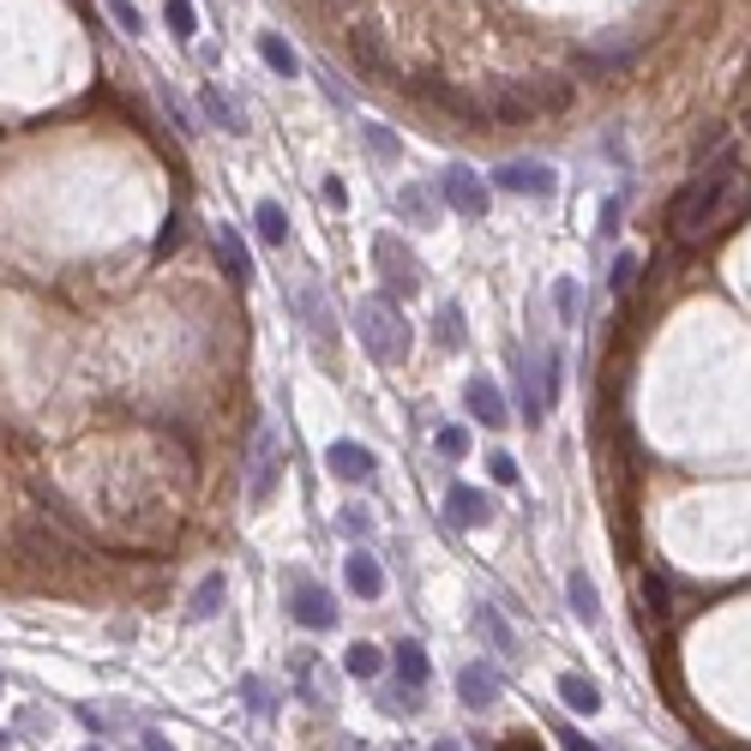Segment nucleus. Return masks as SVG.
I'll list each match as a JSON object with an SVG mask.
<instances>
[{
	"label": "nucleus",
	"instance_id": "1",
	"mask_svg": "<svg viewBox=\"0 0 751 751\" xmlns=\"http://www.w3.org/2000/svg\"><path fill=\"white\" fill-rule=\"evenodd\" d=\"M739 193H746V169H739L734 151H722L715 163H703V169L667 199V234H674L679 246L710 241V234L727 222V211L739 205Z\"/></svg>",
	"mask_w": 751,
	"mask_h": 751
},
{
	"label": "nucleus",
	"instance_id": "2",
	"mask_svg": "<svg viewBox=\"0 0 751 751\" xmlns=\"http://www.w3.org/2000/svg\"><path fill=\"white\" fill-rule=\"evenodd\" d=\"M571 97H577L571 78H499V85L481 97V115L506 120V127H523V120H542V115H565Z\"/></svg>",
	"mask_w": 751,
	"mask_h": 751
},
{
	"label": "nucleus",
	"instance_id": "3",
	"mask_svg": "<svg viewBox=\"0 0 751 751\" xmlns=\"http://www.w3.org/2000/svg\"><path fill=\"white\" fill-rule=\"evenodd\" d=\"M355 324H361V338H367V349H373V361H409V319L397 313V301L391 295H373V301H361L355 307Z\"/></svg>",
	"mask_w": 751,
	"mask_h": 751
},
{
	"label": "nucleus",
	"instance_id": "4",
	"mask_svg": "<svg viewBox=\"0 0 751 751\" xmlns=\"http://www.w3.org/2000/svg\"><path fill=\"white\" fill-rule=\"evenodd\" d=\"M373 265H379V277H385V295L391 301H403V295L421 289V265H415V253L397 241V234H379V241H373Z\"/></svg>",
	"mask_w": 751,
	"mask_h": 751
},
{
	"label": "nucleus",
	"instance_id": "5",
	"mask_svg": "<svg viewBox=\"0 0 751 751\" xmlns=\"http://www.w3.org/2000/svg\"><path fill=\"white\" fill-rule=\"evenodd\" d=\"M289 613H295L307 632H331V625H338V601L324 596L313 577H301V571L289 577Z\"/></svg>",
	"mask_w": 751,
	"mask_h": 751
},
{
	"label": "nucleus",
	"instance_id": "6",
	"mask_svg": "<svg viewBox=\"0 0 751 751\" xmlns=\"http://www.w3.org/2000/svg\"><path fill=\"white\" fill-rule=\"evenodd\" d=\"M440 193H445V205H451L457 217H487V187H481V175L469 169V163H445Z\"/></svg>",
	"mask_w": 751,
	"mask_h": 751
},
{
	"label": "nucleus",
	"instance_id": "7",
	"mask_svg": "<svg viewBox=\"0 0 751 751\" xmlns=\"http://www.w3.org/2000/svg\"><path fill=\"white\" fill-rule=\"evenodd\" d=\"M277 440L271 433H259V440H253V463H246V506H265V499H271V487H277Z\"/></svg>",
	"mask_w": 751,
	"mask_h": 751
},
{
	"label": "nucleus",
	"instance_id": "8",
	"mask_svg": "<svg viewBox=\"0 0 751 751\" xmlns=\"http://www.w3.org/2000/svg\"><path fill=\"white\" fill-rule=\"evenodd\" d=\"M493 181L506 187V193H530V199H553V187H559L547 163H506Z\"/></svg>",
	"mask_w": 751,
	"mask_h": 751
},
{
	"label": "nucleus",
	"instance_id": "9",
	"mask_svg": "<svg viewBox=\"0 0 751 751\" xmlns=\"http://www.w3.org/2000/svg\"><path fill=\"white\" fill-rule=\"evenodd\" d=\"M324 469H331L338 481H373V451H367L361 440H331Z\"/></svg>",
	"mask_w": 751,
	"mask_h": 751
},
{
	"label": "nucleus",
	"instance_id": "10",
	"mask_svg": "<svg viewBox=\"0 0 751 751\" xmlns=\"http://www.w3.org/2000/svg\"><path fill=\"white\" fill-rule=\"evenodd\" d=\"M445 518H451L457 530H475V523L493 518V499L481 487H451V493H445Z\"/></svg>",
	"mask_w": 751,
	"mask_h": 751
},
{
	"label": "nucleus",
	"instance_id": "11",
	"mask_svg": "<svg viewBox=\"0 0 751 751\" xmlns=\"http://www.w3.org/2000/svg\"><path fill=\"white\" fill-rule=\"evenodd\" d=\"M343 583H349V596H361V601L385 596V571H379L373 553H349V559H343Z\"/></svg>",
	"mask_w": 751,
	"mask_h": 751
},
{
	"label": "nucleus",
	"instance_id": "12",
	"mask_svg": "<svg viewBox=\"0 0 751 751\" xmlns=\"http://www.w3.org/2000/svg\"><path fill=\"white\" fill-rule=\"evenodd\" d=\"M469 415H475L481 428H506L511 415H506V397H499V385H493V379H469Z\"/></svg>",
	"mask_w": 751,
	"mask_h": 751
},
{
	"label": "nucleus",
	"instance_id": "13",
	"mask_svg": "<svg viewBox=\"0 0 751 751\" xmlns=\"http://www.w3.org/2000/svg\"><path fill=\"white\" fill-rule=\"evenodd\" d=\"M457 698H463L469 710H493V703H499V674H493V667H463V674H457Z\"/></svg>",
	"mask_w": 751,
	"mask_h": 751
},
{
	"label": "nucleus",
	"instance_id": "14",
	"mask_svg": "<svg viewBox=\"0 0 751 751\" xmlns=\"http://www.w3.org/2000/svg\"><path fill=\"white\" fill-rule=\"evenodd\" d=\"M391 667H397V679H403L409 691H421V686H428V649L415 644V637H403V644L391 649Z\"/></svg>",
	"mask_w": 751,
	"mask_h": 751
},
{
	"label": "nucleus",
	"instance_id": "15",
	"mask_svg": "<svg viewBox=\"0 0 751 751\" xmlns=\"http://www.w3.org/2000/svg\"><path fill=\"white\" fill-rule=\"evenodd\" d=\"M565 596H571V613H577L583 625H596V620H601V601H596V577H589V571H571V577H565Z\"/></svg>",
	"mask_w": 751,
	"mask_h": 751
},
{
	"label": "nucleus",
	"instance_id": "16",
	"mask_svg": "<svg viewBox=\"0 0 751 751\" xmlns=\"http://www.w3.org/2000/svg\"><path fill=\"white\" fill-rule=\"evenodd\" d=\"M559 698H565V710H577V715H596L601 710L596 679H583V674H559Z\"/></svg>",
	"mask_w": 751,
	"mask_h": 751
},
{
	"label": "nucleus",
	"instance_id": "17",
	"mask_svg": "<svg viewBox=\"0 0 751 751\" xmlns=\"http://www.w3.org/2000/svg\"><path fill=\"white\" fill-rule=\"evenodd\" d=\"M222 596H229V577H222V571H211V577L193 589V620H217Z\"/></svg>",
	"mask_w": 751,
	"mask_h": 751
},
{
	"label": "nucleus",
	"instance_id": "18",
	"mask_svg": "<svg viewBox=\"0 0 751 751\" xmlns=\"http://www.w3.org/2000/svg\"><path fill=\"white\" fill-rule=\"evenodd\" d=\"M199 97H205V115H211V120H217V127H222V132H246V115H241V109H234V103H229V97H222V91H217V85H205V91H199Z\"/></svg>",
	"mask_w": 751,
	"mask_h": 751
},
{
	"label": "nucleus",
	"instance_id": "19",
	"mask_svg": "<svg viewBox=\"0 0 751 751\" xmlns=\"http://www.w3.org/2000/svg\"><path fill=\"white\" fill-rule=\"evenodd\" d=\"M295 307L307 313V331H313V343H331V313H324L319 289H295Z\"/></svg>",
	"mask_w": 751,
	"mask_h": 751
},
{
	"label": "nucleus",
	"instance_id": "20",
	"mask_svg": "<svg viewBox=\"0 0 751 751\" xmlns=\"http://www.w3.org/2000/svg\"><path fill=\"white\" fill-rule=\"evenodd\" d=\"M253 222H259V234H265V241H271V246H283V241H289V211L277 205V199H259V211H253Z\"/></svg>",
	"mask_w": 751,
	"mask_h": 751
},
{
	"label": "nucleus",
	"instance_id": "21",
	"mask_svg": "<svg viewBox=\"0 0 751 751\" xmlns=\"http://www.w3.org/2000/svg\"><path fill=\"white\" fill-rule=\"evenodd\" d=\"M343 667H349L355 679H379V674H385V649H379V644H355L349 655H343Z\"/></svg>",
	"mask_w": 751,
	"mask_h": 751
},
{
	"label": "nucleus",
	"instance_id": "22",
	"mask_svg": "<svg viewBox=\"0 0 751 751\" xmlns=\"http://www.w3.org/2000/svg\"><path fill=\"white\" fill-rule=\"evenodd\" d=\"M475 625H481V632H487V644L499 649V655H518V637H511V625L499 620V613H493V608H481V613H475Z\"/></svg>",
	"mask_w": 751,
	"mask_h": 751
},
{
	"label": "nucleus",
	"instance_id": "23",
	"mask_svg": "<svg viewBox=\"0 0 751 751\" xmlns=\"http://www.w3.org/2000/svg\"><path fill=\"white\" fill-rule=\"evenodd\" d=\"M433 331H440L445 349H463V307H457V301H445L440 319H433Z\"/></svg>",
	"mask_w": 751,
	"mask_h": 751
},
{
	"label": "nucleus",
	"instance_id": "24",
	"mask_svg": "<svg viewBox=\"0 0 751 751\" xmlns=\"http://www.w3.org/2000/svg\"><path fill=\"white\" fill-rule=\"evenodd\" d=\"M217 253H222V271H229L234 277V283H253V265H246V253H241V246H234V234H217Z\"/></svg>",
	"mask_w": 751,
	"mask_h": 751
},
{
	"label": "nucleus",
	"instance_id": "25",
	"mask_svg": "<svg viewBox=\"0 0 751 751\" xmlns=\"http://www.w3.org/2000/svg\"><path fill=\"white\" fill-rule=\"evenodd\" d=\"M355 54H361V66H367V73H385V66H391V54L385 49H379V30H355Z\"/></svg>",
	"mask_w": 751,
	"mask_h": 751
},
{
	"label": "nucleus",
	"instance_id": "26",
	"mask_svg": "<svg viewBox=\"0 0 751 751\" xmlns=\"http://www.w3.org/2000/svg\"><path fill=\"white\" fill-rule=\"evenodd\" d=\"M259 54H265V66H271V73L295 78V66H301V61H295V49H289L283 37H265V42H259Z\"/></svg>",
	"mask_w": 751,
	"mask_h": 751
},
{
	"label": "nucleus",
	"instance_id": "27",
	"mask_svg": "<svg viewBox=\"0 0 751 751\" xmlns=\"http://www.w3.org/2000/svg\"><path fill=\"white\" fill-rule=\"evenodd\" d=\"M397 211H403V217H415V222H433V193H428V187H403Z\"/></svg>",
	"mask_w": 751,
	"mask_h": 751
},
{
	"label": "nucleus",
	"instance_id": "28",
	"mask_svg": "<svg viewBox=\"0 0 751 751\" xmlns=\"http://www.w3.org/2000/svg\"><path fill=\"white\" fill-rule=\"evenodd\" d=\"M163 18H169V30H175V37H187V42H193V30H199L193 0H169V7H163Z\"/></svg>",
	"mask_w": 751,
	"mask_h": 751
},
{
	"label": "nucleus",
	"instance_id": "29",
	"mask_svg": "<svg viewBox=\"0 0 751 751\" xmlns=\"http://www.w3.org/2000/svg\"><path fill=\"white\" fill-rule=\"evenodd\" d=\"M637 271H644V259H637V253H620V259H613V295H625V289H637Z\"/></svg>",
	"mask_w": 751,
	"mask_h": 751
},
{
	"label": "nucleus",
	"instance_id": "30",
	"mask_svg": "<svg viewBox=\"0 0 751 751\" xmlns=\"http://www.w3.org/2000/svg\"><path fill=\"white\" fill-rule=\"evenodd\" d=\"M109 18H115V25L127 30V37H139V30H144V13L132 7V0H109Z\"/></svg>",
	"mask_w": 751,
	"mask_h": 751
},
{
	"label": "nucleus",
	"instance_id": "31",
	"mask_svg": "<svg viewBox=\"0 0 751 751\" xmlns=\"http://www.w3.org/2000/svg\"><path fill=\"white\" fill-rule=\"evenodd\" d=\"M553 307H559V319H577V283H571V277H559V283H553Z\"/></svg>",
	"mask_w": 751,
	"mask_h": 751
},
{
	"label": "nucleus",
	"instance_id": "32",
	"mask_svg": "<svg viewBox=\"0 0 751 751\" xmlns=\"http://www.w3.org/2000/svg\"><path fill=\"white\" fill-rule=\"evenodd\" d=\"M367 144H373V156H385V163H397V151H403L391 127H367Z\"/></svg>",
	"mask_w": 751,
	"mask_h": 751
},
{
	"label": "nucleus",
	"instance_id": "33",
	"mask_svg": "<svg viewBox=\"0 0 751 751\" xmlns=\"http://www.w3.org/2000/svg\"><path fill=\"white\" fill-rule=\"evenodd\" d=\"M487 475L499 481V487H518V457H506V451H493V457H487Z\"/></svg>",
	"mask_w": 751,
	"mask_h": 751
},
{
	"label": "nucleus",
	"instance_id": "34",
	"mask_svg": "<svg viewBox=\"0 0 751 751\" xmlns=\"http://www.w3.org/2000/svg\"><path fill=\"white\" fill-rule=\"evenodd\" d=\"M469 451V433L463 428H440V457H463Z\"/></svg>",
	"mask_w": 751,
	"mask_h": 751
},
{
	"label": "nucleus",
	"instance_id": "35",
	"mask_svg": "<svg viewBox=\"0 0 751 751\" xmlns=\"http://www.w3.org/2000/svg\"><path fill=\"white\" fill-rule=\"evenodd\" d=\"M559 746H565V751H601L596 739H583L577 727H559Z\"/></svg>",
	"mask_w": 751,
	"mask_h": 751
},
{
	"label": "nucleus",
	"instance_id": "36",
	"mask_svg": "<svg viewBox=\"0 0 751 751\" xmlns=\"http://www.w3.org/2000/svg\"><path fill=\"white\" fill-rule=\"evenodd\" d=\"M644 596H649V608H655V613H667V583H661V577L644 583Z\"/></svg>",
	"mask_w": 751,
	"mask_h": 751
},
{
	"label": "nucleus",
	"instance_id": "37",
	"mask_svg": "<svg viewBox=\"0 0 751 751\" xmlns=\"http://www.w3.org/2000/svg\"><path fill=\"white\" fill-rule=\"evenodd\" d=\"M343 530H349V535H367L373 523H367V511H361V506H355V511H343Z\"/></svg>",
	"mask_w": 751,
	"mask_h": 751
},
{
	"label": "nucleus",
	"instance_id": "38",
	"mask_svg": "<svg viewBox=\"0 0 751 751\" xmlns=\"http://www.w3.org/2000/svg\"><path fill=\"white\" fill-rule=\"evenodd\" d=\"M620 229V199H608V205H601V234H613Z\"/></svg>",
	"mask_w": 751,
	"mask_h": 751
},
{
	"label": "nucleus",
	"instance_id": "39",
	"mask_svg": "<svg viewBox=\"0 0 751 751\" xmlns=\"http://www.w3.org/2000/svg\"><path fill=\"white\" fill-rule=\"evenodd\" d=\"M324 199H331V205L343 211V205H349V187H343V181H324Z\"/></svg>",
	"mask_w": 751,
	"mask_h": 751
},
{
	"label": "nucleus",
	"instance_id": "40",
	"mask_svg": "<svg viewBox=\"0 0 751 751\" xmlns=\"http://www.w3.org/2000/svg\"><path fill=\"white\" fill-rule=\"evenodd\" d=\"M139 751H175V746H169L163 734H144V739H139Z\"/></svg>",
	"mask_w": 751,
	"mask_h": 751
},
{
	"label": "nucleus",
	"instance_id": "41",
	"mask_svg": "<svg viewBox=\"0 0 751 751\" xmlns=\"http://www.w3.org/2000/svg\"><path fill=\"white\" fill-rule=\"evenodd\" d=\"M499 751H542V746H535L530 734H518V739H506V746H499Z\"/></svg>",
	"mask_w": 751,
	"mask_h": 751
},
{
	"label": "nucleus",
	"instance_id": "42",
	"mask_svg": "<svg viewBox=\"0 0 751 751\" xmlns=\"http://www.w3.org/2000/svg\"><path fill=\"white\" fill-rule=\"evenodd\" d=\"M433 751H463V746H457V739H440V746H433Z\"/></svg>",
	"mask_w": 751,
	"mask_h": 751
},
{
	"label": "nucleus",
	"instance_id": "43",
	"mask_svg": "<svg viewBox=\"0 0 751 751\" xmlns=\"http://www.w3.org/2000/svg\"><path fill=\"white\" fill-rule=\"evenodd\" d=\"M85 751H103V746H85Z\"/></svg>",
	"mask_w": 751,
	"mask_h": 751
},
{
	"label": "nucleus",
	"instance_id": "44",
	"mask_svg": "<svg viewBox=\"0 0 751 751\" xmlns=\"http://www.w3.org/2000/svg\"><path fill=\"white\" fill-rule=\"evenodd\" d=\"M0 686H7V679H0Z\"/></svg>",
	"mask_w": 751,
	"mask_h": 751
}]
</instances>
